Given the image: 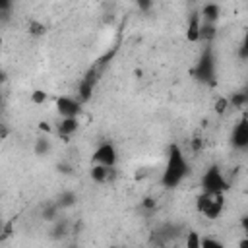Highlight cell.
<instances>
[{"label": "cell", "instance_id": "obj_8", "mask_svg": "<svg viewBox=\"0 0 248 248\" xmlns=\"http://www.w3.org/2000/svg\"><path fill=\"white\" fill-rule=\"evenodd\" d=\"M200 27H202V16L198 12H194L188 19V25H186V39L190 43H198L200 41Z\"/></svg>", "mask_w": 248, "mask_h": 248}, {"label": "cell", "instance_id": "obj_16", "mask_svg": "<svg viewBox=\"0 0 248 248\" xmlns=\"http://www.w3.org/2000/svg\"><path fill=\"white\" fill-rule=\"evenodd\" d=\"M66 232H68V221L58 219L54 229H52V238H62V236H66Z\"/></svg>", "mask_w": 248, "mask_h": 248}, {"label": "cell", "instance_id": "obj_20", "mask_svg": "<svg viewBox=\"0 0 248 248\" xmlns=\"http://www.w3.org/2000/svg\"><path fill=\"white\" fill-rule=\"evenodd\" d=\"M58 209H60V207H58L56 203H52L48 209H45V219H48V221H54V219H56V213H58Z\"/></svg>", "mask_w": 248, "mask_h": 248}, {"label": "cell", "instance_id": "obj_25", "mask_svg": "<svg viewBox=\"0 0 248 248\" xmlns=\"http://www.w3.org/2000/svg\"><path fill=\"white\" fill-rule=\"evenodd\" d=\"M238 248H248V236H244V238L238 242Z\"/></svg>", "mask_w": 248, "mask_h": 248}, {"label": "cell", "instance_id": "obj_14", "mask_svg": "<svg viewBox=\"0 0 248 248\" xmlns=\"http://www.w3.org/2000/svg\"><path fill=\"white\" fill-rule=\"evenodd\" d=\"M74 203H76V194H74V192H64V194H60V198H58V202H56V205H58L60 209L72 207Z\"/></svg>", "mask_w": 248, "mask_h": 248}, {"label": "cell", "instance_id": "obj_17", "mask_svg": "<svg viewBox=\"0 0 248 248\" xmlns=\"http://www.w3.org/2000/svg\"><path fill=\"white\" fill-rule=\"evenodd\" d=\"M50 151V141L46 138H39L37 143H35V153L37 155H46Z\"/></svg>", "mask_w": 248, "mask_h": 248}, {"label": "cell", "instance_id": "obj_7", "mask_svg": "<svg viewBox=\"0 0 248 248\" xmlns=\"http://www.w3.org/2000/svg\"><path fill=\"white\" fill-rule=\"evenodd\" d=\"M56 110L60 112L62 118H78L79 110H81V103L74 97H58L56 99Z\"/></svg>", "mask_w": 248, "mask_h": 248}, {"label": "cell", "instance_id": "obj_3", "mask_svg": "<svg viewBox=\"0 0 248 248\" xmlns=\"http://www.w3.org/2000/svg\"><path fill=\"white\" fill-rule=\"evenodd\" d=\"M196 207L207 219H217L223 213L225 198H223V194H207V192H202V196L196 202Z\"/></svg>", "mask_w": 248, "mask_h": 248}, {"label": "cell", "instance_id": "obj_4", "mask_svg": "<svg viewBox=\"0 0 248 248\" xmlns=\"http://www.w3.org/2000/svg\"><path fill=\"white\" fill-rule=\"evenodd\" d=\"M227 188H229V182L223 176L221 169L217 165H211L202 176V190L207 194H225Z\"/></svg>", "mask_w": 248, "mask_h": 248}, {"label": "cell", "instance_id": "obj_22", "mask_svg": "<svg viewBox=\"0 0 248 248\" xmlns=\"http://www.w3.org/2000/svg\"><path fill=\"white\" fill-rule=\"evenodd\" d=\"M227 107H229V99H219V101L215 103V110H217V112H225Z\"/></svg>", "mask_w": 248, "mask_h": 248}, {"label": "cell", "instance_id": "obj_6", "mask_svg": "<svg viewBox=\"0 0 248 248\" xmlns=\"http://www.w3.org/2000/svg\"><path fill=\"white\" fill-rule=\"evenodd\" d=\"M116 163V149L112 143L105 141L101 143L95 153H93V165H103V167H114Z\"/></svg>", "mask_w": 248, "mask_h": 248}, {"label": "cell", "instance_id": "obj_28", "mask_svg": "<svg viewBox=\"0 0 248 248\" xmlns=\"http://www.w3.org/2000/svg\"><path fill=\"white\" fill-rule=\"evenodd\" d=\"M72 248H76V246H72Z\"/></svg>", "mask_w": 248, "mask_h": 248}, {"label": "cell", "instance_id": "obj_24", "mask_svg": "<svg viewBox=\"0 0 248 248\" xmlns=\"http://www.w3.org/2000/svg\"><path fill=\"white\" fill-rule=\"evenodd\" d=\"M39 128H41V130H43V132H46V134H48V132H50V126H48V124H46V122H39Z\"/></svg>", "mask_w": 248, "mask_h": 248}, {"label": "cell", "instance_id": "obj_11", "mask_svg": "<svg viewBox=\"0 0 248 248\" xmlns=\"http://www.w3.org/2000/svg\"><path fill=\"white\" fill-rule=\"evenodd\" d=\"M93 83H95V79H91L89 76L79 81V87H78V101L79 103H87L91 99V95H93Z\"/></svg>", "mask_w": 248, "mask_h": 248}, {"label": "cell", "instance_id": "obj_29", "mask_svg": "<svg viewBox=\"0 0 248 248\" xmlns=\"http://www.w3.org/2000/svg\"><path fill=\"white\" fill-rule=\"evenodd\" d=\"M112 248H114V246H112Z\"/></svg>", "mask_w": 248, "mask_h": 248}, {"label": "cell", "instance_id": "obj_15", "mask_svg": "<svg viewBox=\"0 0 248 248\" xmlns=\"http://www.w3.org/2000/svg\"><path fill=\"white\" fill-rule=\"evenodd\" d=\"M184 248H202V236L196 231H190L184 240Z\"/></svg>", "mask_w": 248, "mask_h": 248}, {"label": "cell", "instance_id": "obj_2", "mask_svg": "<svg viewBox=\"0 0 248 248\" xmlns=\"http://www.w3.org/2000/svg\"><path fill=\"white\" fill-rule=\"evenodd\" d=\"M215 56H213V50L207 46L203 52H202V56L198 58V62H196V66H194V78L196 79H200V81H203V83H207V85H213L215 83Z\"/></svg>", "mask_w": 248, "mask_h": 248}, {"label": "cell", "instance_id": "obj_18", "mask_svg": "<svg viewBox=\"0 0 248 248\" xmlns=\"http://www.w3.org/2000/svg\"><path fill=\"white\" fill-rule=\"evenodd\" d=\"M202 248H225V244L217 238H211V236H203L202 238Z\"/></svg>", "mask_w": 248, "mask_h": 248}, {"label": "cell", "instance_id": "obj_27", "mask_svg": "<svg viewBox=\"0 0 248 248\" xmlns=\"http://www.w3.org/2000/svg\"><path fill=\"white\" fill-rule=\"evenodd\" d=\"M143 205H145V207H153V200H145Z\"/></svg>", "mask_w": 248, "mask_h": 248}, {"label": "cell", "instance_id": "obj_13", "mask_svg": "<svg viewBox=\"0 0 248 248\" xmlns=\"http://www.w3.org/2000/svg\"><path fill=\"white\" fill-rule=\"evenodd\" d=\"M215 35H217V25L202 21V27H200V41H203V43H211V41L215 39Z\"/></svg>", "mask_w": 248, "mask_h": 248}, {"label": "cell", "instance_id": "obj_5", "mask_svg": "<svg viewBox=\"0 0 248 248\" xmlns=\"http://www.w3.org/2000/svg\"><path fill=\"white\" fill-rule=\"evenodd\" d=\"M231 143L234 149H248V114H242L231 132Z\"/></svg>", "mask_w": 248, "mask_h": 248}, {"label": "cell", "instance_id": "obj_9", "mask_svg": "<svg viewBox=\"0 0 248 248\" xmlns=\"http://www.w3.org/2000/svg\"><path fill=\"white\" fill-rule=\"evenodd\" d=\"M200 16H202V21L217 25V21H219V16H221V8H219L217 4H213V2H209V4H203V6H202V12H200Z\"/></svg>", "mask_w": 248, "mask_h": 248}, {"label": "cell", "instance_id": "obj_23", "mask_svg": "<svg viewBox=\"0 0 248 248\" xmlns=\"http://www.w3.org/2000/svg\"><path fill=\"white\" fill-rule=\"evenodd\" d=\"M29 29H33L35 35H41V33H43V25H39V23H31Z\"/></svg>", "mask_w": 248, "mask_h": 248}, {"label": "cell", "instance_id": "obj_1", "mask_svg": "<svg viewBox=\"0 0 248 248\" xmlns=\"http://www.w3.org/2000/svg\"><path fill=\"white\" fill-rule=\"evenodd\" d=\"M188 170H190V167H188V161H186L182 149L176 143H172L169 147L167 165H165V170H163V176H161L163 186H167V188L178 186L184 180V176L188 174Z\"/></svg>", "mask_w": 248, "mask_h": 248}, {"label": "cell", "instance_id": "obj_21", "mask_svg": "<svg viewBox=\"0 0 248 248\" xmlns=\"http://www.w3.org/2000/svg\"><path fill=\"white\" fill-rule=\"evenodd\" d=\"M238 54H240V58H248V29L244 33V39H242V45H240Z\"/></svg>", "mask_w": 248, "mask_h": 248}, {"label": "cell", "instance_id": "obj_19", "mask_svg": "<svg viewBox=\"0 0 248 248\" xmlns=\"http://www.w3.org/2000/svg\"><path fill=\"white\" fill-rule=\"evenodd\" d=\"M31 101H33L35 105H41V103H45V101H46V93H45V91H41V89H37V91H33V93H31Z\"/></svg>", "mask_w": 248, "mask_h": 248}, {"label": "cell", "instance_id": "obj_10", "mask_svg": "<svg viewBox=\"0 0 248 248\" xmlns=\"http://www.w3.org/2000/svg\"><path fill=\"white\" fill-rule=\"evenodd\" d=\"M114 174V167H103V165H93L91 167V178L99 184L103 182H108Z\"/></svg>", "mask_w": 248, "mask_h": 248}, {"label": "cell", "instance_id": "obj_12", "mask_svg": "<svg viewBox=\"0 0 248 248\" xmlns=\"http://www.w3.org/2000/svg\"><path fill=\"white\" fill-rule=\"evenodd\" d=\"M78 126H79L78 118H62L60 124H58V134L62 138H68V136H72L78 130Z\"/></svg>", "mask_w": 248, "mask_h": 248}, {"label": "cell", "instance_id": "obj_26", "mask_svg": "<svg viewBox=\"0 0 248 248\" xmlns=\"http://www.w3.org/2000/svg\"><path fill=\"white\" fill-rule=\"evenodd\" d=\"M242 227H244V232H246V236H248V217L242 219Z\"/></svg>", "mask_w": 248, "mask_h": 248}]
</instances>
